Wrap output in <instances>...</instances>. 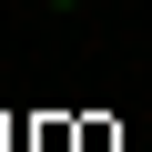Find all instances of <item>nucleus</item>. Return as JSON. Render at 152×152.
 Segmentation results:
<instances>
[{"label": "nucleus", "mask_w": 152, "mask_h": 152, "mask_svg": "<svg viewBox=\"0 0 152 152\" xmlns=\"http://www.w3.org/2000/svg\"><path fill=\"white\" fill-rule=\"evenodd\" d=\"M41 10H61V20H71V10H81V0H41Z\"/></svg>", "instance_id": "1"}]
</instances>
